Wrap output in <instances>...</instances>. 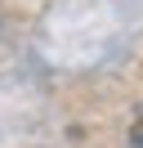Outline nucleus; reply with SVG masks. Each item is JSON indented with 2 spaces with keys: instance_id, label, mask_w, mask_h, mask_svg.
<instances>
[]
</instances>
